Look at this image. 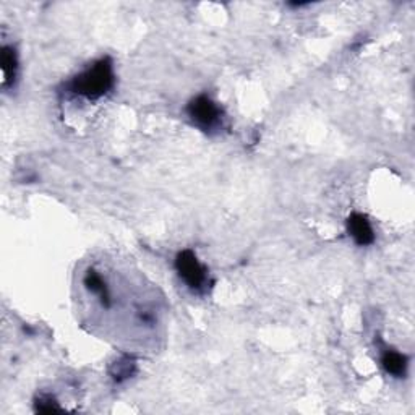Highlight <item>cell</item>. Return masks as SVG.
I'll use <instances>...</instances> for the list:
<instances>
[{"instance_id": "cell-1", "label": "cell", "mask_w": 415, "mask_h": 415, "mask_svg": "<svg viewBox=\"0 0 415 415\" xmlns=\"http://www.w3.org/2000/svg\"><path fill=\"white\" fill-rule=\"evenodd\" d=\"M114 64L109 57H104L81 71L75 78H71L70 83L66 85V90L75 96L85 97L88 101H96L109 93L114 88Z\"/></svg>"}, {"instance_id": "cell-7", "label": "cell", "mask_w": 415, "mask_h": 415, "mask_svg": "<svg viewBox=\"0 0 415 415\" xmlns=\"http://www.w3.org/2000/svg\"><path fill=\"white\" fill-rule=\"evenodd\" d=\"M83 283L86 286V289H88L91 294H94L99 297V300L102 302V305L104 307H109L111 305V292L109 288H107L106 281L102 276L97 273L96 269H88V273L85 274V279Z\"/></svg>"}, {"instance_id": "cell-8", "label": "cell", "mask_w": 415, "mask_h": 415, "mask_svg": "<svg viewBox=\"0 0 415 415\" xmlns=\"http://www.w3.org/2000/svg\"><path fill=\"white\" fill-rule=\"evenodd\" d=\"M136 367H135V362L132 360L130 357H125L122 358V360L115 362L114 368H112V377H114L115 381H124L127 378H130L133 373H135Z\"/></svg>"}, {"instance_id": "cell-6", "label": "cell", "mask_w": 415, "mask_h": 415, "mask_svg": "<svg viewBox=\"0 0 415 415\" xmlns=\"http://www.w3.org/2000/svg\"><path fill=\"white\" fill-rule=\"evenodd\" d=\"M0 65H2L3 88H10V86H13L15 80H17V71H18V57L13 48H10V45H3L2 54H0Z\"/></svg>"}, {"instance_id": "cell-3", "label": "cell", "mask_w": 415, "mask_h": 415, "mask_svg": "<svg viewBox=\"0 0 415 415\" xmlns=\"http://www.w3.org/2000/svg\"><path fill=\"white\" fill-rule=\"evenodd\" d=\"M176 271L193 292H203L208 286V268L199 263L192 250H182L176 256Z\"/></svg>"}, {"instance_id": "cell-4", "label": "cell", "mask_w": 415, "mask_h": 415, "mask_svg": "<svg viewBox=\"0 0 415 415\" xmlns=\"http://www.w3.org/2000/svg\"><path fill=\"white\" fill-rule=\"evenodd\" d=\"M347 232H349L353 242L360 247H367L375 242V230L372 227V223L368 221L365 214L353 213L347 218Z\"/></svg>"}, {"instance_id": "cell-2", "label": "cell", "mask_w": 415, "mask_h": 415, "mask_svg": "<svg viewBox=\"0 0 415 415\" xmlns=\"http://www.w3.org/2000/svg\"><path fill=\"white\" fill-rule=\"evenodd\" d=\"M187 114L193 124L204 132H214L223 127L224 117L221 107L206 94L193 97L187 106Z\"/></svg>"}, {"instance_id": "cell-9", "label": "cell", "mask_w": 415, "mask_h": 415, "mask_svg": "<svg viewBox=\"0 0 415 415\" xmlns=\"http://www.w3.org/2000/svg\"><path fill=\"white\" fill-rule=\"evenodd\" d=\"M36 411L39 412H57L62 411V407L59 406V402L55 401L52 396H41L36 402Z\"/></svg>"}, {"instance_id": "cell-5", "label": "cell", "mask_w": 415, "mask_h": 415, "mask_svg": "<svg viewBox=\"0 0 415 415\" xmlns=\"http://www.w3.org/2000/svg\"><path fill=\"white\" fill-rule=\"evenodd\" d=\"M381 367L384 368V372H386L388 375L396 377V378L406 377L409 358L398 351L384 349L381 353Z\"/></svg>"}]
</instances>
